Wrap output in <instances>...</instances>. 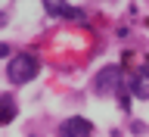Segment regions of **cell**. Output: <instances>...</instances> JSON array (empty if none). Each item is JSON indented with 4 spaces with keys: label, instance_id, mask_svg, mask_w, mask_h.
I'll use <instances>...</instances> for the list:
<instances>
[{
    "label": "cell",
    "instance_id": "obj_3",
    "mask_svg": "<svg viewBox=\"0 0 149 137\" xmlns=\"http://www.w3.org/2000/svg\"><path fill=\"white\" fill-rule=\"evenodd\" d=\"M118 81H121V69H118V65L102 69L100 78H96V93H112L115 87H118Z\"/></svg>",
    "mask_w": 149,
    "mask_h": 137
},
{
    "label": "cell",
    "instance_id": "obj_5",
    "mask_svg": "<svg viewBox=\"0 0 149 137\" xmlns=\"http://www.w3.org/2000/svg\"><path fill=\"white\" fill-rule=\"evenodd\" d=\"M134 97L149 100V65H146V69H140V75L134 78Z\"/></svg>",
    "mask_w": 149,
    "mask_h": 137
},
{
    "label": "cell",
    "instance_id": "obj_2",
    "mask_svg": "<svg viewBox=\"0 0 149 137\" xmlns=\"http://www.w3.org/2000/svg\"><path fill=\"white\" fill-rule=\"evenodd\" d=\"M59 131H62V137H90L93 134V125L87 119H81V115H74V119H65Z\"/></svg>",
    "mask_w": 149,
    "mask_h": 137
},
{
    "label": "cell",
    "instance_id": "obj_7",
    "mask_svg": "<svg viewBox=\"0 0 149 137\" xmlns=\"http://www.w3.org/2000/svg\"><path fill=\"white\" fill-rule=\"evenodd\" d=\"M6 53H9V47H6V44H0V56H6Z\"/></svg>",
    "mask_w": 149,
    "mask_h": 137
},
{
    "label": "cell",
    "instance_id": "obj_1",
    "mask_svg": "<svg viewBox=\"0 0 149 137\" xmlns=\"http://www.w3.org/2000/svg\"><path fill=\"white\" fill-rule=\"evenodd\" d=\"M37 59L31 53H16L13 59H9L6 65V75H9V81L13 84H28V81H34L37 78Z\"/></svg>",
    "mask_w": 149,
    "mask_h": 137
},
{
    "label": "cell",
    "instance_id": "obj_6",
    "mask_svg": "<svg viewBox=\"0 0 149 137\" xmlns=\"http://www.w3.org/2000/svg\"><path fill=\"white\" fill-rule=\"evenodd\" d=\"M16 119V103L13 97H0V125H9Z\"/></svg>",
    "mask_w": 149,
    "mask_h": 137
},
{
    "label": "cell",
    "instance_id": "obj_4",
    "mask_svg": "<svg viewBox=\"0 0 149 137\" xmlns=\"http://www.w3.org/2000/svg\"><path fill=\"white\" fill-rule=\"evenodd\" d=\"M44 9L50 16H59V19H68V22H87L84 9L78 6H65V3H44Z\"/></svg>",
    "mask_w": 149,
    "mask_h": 137
}]
</instances>
